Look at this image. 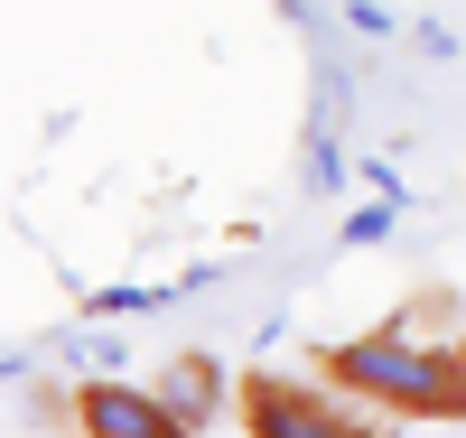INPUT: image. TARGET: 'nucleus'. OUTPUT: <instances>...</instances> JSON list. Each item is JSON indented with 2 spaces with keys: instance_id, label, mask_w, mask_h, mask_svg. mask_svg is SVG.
<instances>
[{
  "instance_id": "f8f14e48",
  "label": "nucleus",
  "mask_w": 466,
  "mask_h": 438,
  "mask_svg": "<svg viewBox=\"0 0 466 438\" xmlns=\"http://www.w3.org/2000/svg\"><path fill=\"white\" fill-rule=\"evenodd\" d=\"M457 373H466V336H457Z\"/></svg>"
},
{
  "instance_id": "7ed1b4c3",
  "label": "nucleus",
  "mask_w": 466,
  "mask_h": 438,
  "mask_svg": "<svg viewBox=\"0 0 466 438\" xmlns=\"http://www.w3.org/2000/svg\"><path fill=\"white\" fill-rule=\"evenodd\" d=\"M75 438H197V429L131 373H85L75 382Z\"/></svg>"
},
{
  "instance_id": "f03ea898",
  "label": "nucleus",
  "mask_w": 466,
  "mask_h": 438,
  "mask_svg": "<svg viewBox=\"0 0 466 438\" xmlns=\"http://www.w3.org/2000/svg\"><path fill=\"white\" fill-rule=\"evenodd\" d=\"M233 411L252 438H392V420L345 402L336 382H299V373H243L233 382Z\"/></svg>"
},
{
  "instance_id": "39448f33",
  "label": "nucleus",
  "mask_w": 466,
  "mask_h": 438,
  "mask_svg": "<svg viewBox=\"0 0 466 438\" xmlns=\"http://www.w3.org/2000/svg\"><path fill=\"white\" fill-rule=\"evenodd\" d=\"M401 215H410V206H382V196H364V206L336 224V243H345V252H373V243H392V233H401Z\"/></svg>"
},
{
  "instance_id": "20e7f679",
  "label": "nucleus",
  "mask_w": 466,
  "mask_h": 438,
  "mask_svg": "<svg viewBox=\"0 0 466 438\" xmlns=\"http://www.w3.org/2000/svg\"><path fill=\"white\" fill-rule=\"evenodd\" d=\"M233 382H243V373H224V354H168L149 392H159V402H168L187 429H206V420L233 411Z\"/></svg>"
},
{
  "instance_id": "9d476101",
  "label": "nucleus",
  "mask_w": 466,
  "mask_h": 438,
  "mask_svg": "<svg viewBox=\"0 0 466 438\" xmlns=\"http://www.w3.org/2000/svg\"><path fill=\"white\" fill-rule=\"evenodd\" d=\"M364 187L382 196V206H410V178L392 168V158H364Z\"/></svg>"
},
{
  "instance_id": "9b49d317",
  "label": "nucleus",
  "mask_w": 466,
  "mask_h": 438,
  "mask_svg": "<svg viewBox=\"0 0 466 438\" xmlns=\"http://www.w3.org/2000/svg\"><path fill=\"white\" fill-rule=\"evenodd\" d=\"M28 373V354H10V345H0V382H19Z\"/></svg>"
},
{
  "instance_id": "6e6552de",
  "label": "nucleus",
  "mask_w": 466,
  "mask_h": 438,
  "mask_svg": "<svg viewBox=\"0 0 466 438\" xmlns=\"http://www.w3.org/2000/svg\"><path fill=\"white\" fill-rule=\"evenodd\" d=\"M410 47H420V56H439V66H457V56H466V37H457L448 19H410Z\"/></svg>"
},
{
  "instance_id": "1a4fd4ad",
  "label": "nucleus",
  "mask_w": 466,
  "mask_h": 438,
  "mask_svg": "<svg viewBox=\"0 0 466 438\" xmlns=\"http://www.w3.org/2000/svg\"><path fill=\"white\" fill-rule=\"evenodd\" d=\"M345 187V158H336V140L318 131V140H308V196H336Z\"/></svg>"
},
{
  "instance_id": "0eeeda50",
  "label": "nucleus",
  "mask_w": 466,
  "mask_h": 438,
  "mask_svg": "<svg viewBox=\"0 0 466 438\" xmlns=\"http://www.w3.org/2000/svg\"><path fill=\"white\" fill-rule=\"evenodd\" d=\"M66 354H75V364H85V373H122V336H66Z\"/></svg>"
},
{
  "instance_id": "f257e3e1",
  "label": "nucleus",
  "mask_w": 466,
  "mask_h": 438,
  "mask_svg": "<svg viewBox=\"0 0 466 438\" xmlns=\"http://www.w3.org/2000/svg\"><path fill=\"white\" fill-rule=\"evenodd\" d=\"M318 373L364 402L382 420H466V373H457V345H430L420 327H373V336H336L318 345Z\"/></svg>"
},
{
  "instance_id": "423d86ee",
  "label": "nucleus",
  "mask_w": 466,
  "mask_h": 438,
  "mask_svg": "<svg viewBox=\"0 0 466 438\" xmlns=\"http://www.w3.org/2000/svg\"><path fill=\"white\" fill-rule=\"evenodd\" d=\"M336 19L355 28V37H373V47H382V37H401V19L382 10V0H336Z\"/></svg>"
}]
</instances>
